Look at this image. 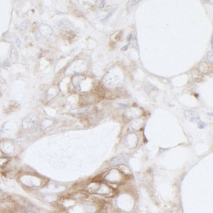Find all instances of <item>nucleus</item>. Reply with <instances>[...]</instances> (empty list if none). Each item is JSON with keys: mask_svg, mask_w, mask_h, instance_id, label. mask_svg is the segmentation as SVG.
Returning a JSON list of instances; mask_svg holds the SVG:
<instances>
[{"mask_svg": "<svg viewBox=\"0 0 213 213\" xmlns=\"http://www.w3.org/2000/svg\"><path fill=\"white\" fill-rule=\"evenodd\" d=\"M20 181L23 184L28 187H38L41 185V179L32 175H24L20 178Z\"/></svg>", "mask_w": 213, "mask_h": 213, "instance_id": "f257e3e1", "label": "nucleus"}, {"mask_svg": "<svg viewBox=\"0 0 213 213\" xmlns=\"http://www.w3.org/2000/svg\"><path fill=\"white\" fill-rule=\"evenodd\" d=\"M38 122V119L36 115H28L27 118L23 121L22 123V128L24 130H28L32 128L33 127L36 125Z\"/></svg>", "mask_w": 213, "mask_h": 213, "instance_id": "f03ea898", "label": "nucleus"}, {"mask_svg": "<svg viewBox=\"0 0 213 213\" xmlns=\"http://www.w3.org/2000/svg\"><path fill=\"white\" fill-rule=\"evenodd\" d=\"M184 115L188 120L192 121V122H197L200 121L199 116L195 112L191 111V110H186L184 112Z\"/></svg>", "mask_w": 213, "mask_h": 213, "instance_id": "7ed1b4c3", "label": "nucleus"}, {"mask_svg": "<svg viewBox=\"0 0 213 213\" xmlns=\"http://www.w3.org/2000/svg\"><path fill=\"white\" fill-rule=\"evenodd\" d=\"M128 161V159L125 156L123 155H121V156H117L112 159V161H110V165L111 166H115V165H120V164L126 163Z\"/></svg>", "mask_w": 213, "mask_h": 213, "instance_id": "20e7f679", "label": "nucleus"}, {"mask_svg": "<svg viewBox=\"0 0 213 213\" xmlns=\"http://www.w3.org/2000/svg\"><path fill=\"white\" fill-rule=\"evenodd\" d=\"M54 121L51 119H44L42 122H41V127L43 129H47V128L51 127V126L54 124Z\"/></svg>", "mask_w": 213, "mask_h": 213, "instance_id": "39448f33", "label": "nucleus"}, {"mask_svg": "<svg viewBox=\"0 0 213 213\" xmlns=\"http://www.w3.org/2000/svg\"><path fill=\"white\" fill-rule=\"evenodd\" d=\"M10 57H11V60L13 62H16L19 60V55H18V52L16 51V49L14 47H13L11 49V52H10Z\"/></svg>", "mask_w": 213, "mask_h": 213, "instance_id": "423d86ee", "label": "nucleus"}, {"mask_svg": "<svg viewBox=\"0 0 213 213\" xmlns=\"http://www.w3.org/2000/svg\"><path fill=\"white\" fill-rule=\"evenodd\" d=\"M26 213H39L38 208L33 206H28L25 209Z\"/></svg>", "mask_w": 213, "mask_h": 213, "instance_id": "0eeeda50", "label": "nucleus"}, {"mask_svg": "<svg viewBox=\"0 0 213 213\" xmlns=\"http://www.w3.org/2000/svg\"><path fill=\"white\" fill-rule=\"evenodd\" d=\"M29 24H30V22L28 20H26V21H24V22H22V24H20L18 28H19V29L20 30H24V29H26L29 26Z\"/></svg>", "mask_w": 213, "mask_h": 213, "instance_id": "6e6552de", "label": "nucleus"}, {"mask_svg": "<svg viewBox=\"0 0 213 213\" xmlns=\"http://www.w3.org/2000/svg\"><path fill=\"white\" fill-rule=\"evenodd\" d=\"M64 36L66 39H71L74 37V34L71 32H65L64 33Z\"/></svg>", "mask_w": 213, "mask_h": 213, "instance_id": "1a4fd4ad", "label": "nucleus"}, {"mask_svg": "<svg viewBox=\"0 0 213 213\" xmlns=\"http://www.w3.org/2000/svg\"><path fill=\"white\" fill-rule=\"evenodd\" d=\"M140 1H129L127 3V8L129 9L131 8V7H133V6L136 5L137 3H139Z\"/></svg>", "mask_w": 213, "mask_h": 213, "instance_id": "9d476101", "label": "nucleus"}, {"mask_svg": "<svg viewBox=\"0 0 213 213\" xmlns=\"http://www.w3.org/2000/svg\"><path fill=\"white\" fill-rule=\"evenodd\" d=\"M105 3H106L105 1H96V5L98 8H103L105 5Z\"/></svg>", "mask_w": 213, "mask_h": 213, "instance_id": "9b49d317", "label": "nucleus"}, {"mask_svg": "<svg viewBox=\"0 0 213 213\" xmlns=\"http://www.w3.org/2000/svg\"><path fill=\"white\" fill-rule=\"evenodd\" d=\"M207 57V59H208V62L211 63V64H213V51H210V52H208Z\"/></svg>", "mask_w": 213, "mask_h": 213, "instance_id": "f8f14e48", "label": "nucleus"}, {"mask_svg": "<svg viewBox=\"0 0 213 213\" xmlns=\"http://www.w3.org/2000/svg\"><path fill=\"white\" fill-rule=\"evenodd\" d=\"M16 43L17 45V46L18 47H20V44H21V40H20V39L18 37V36H16Z\"/></svg>", "mask_w": 213, "mask_h": 213, "instance_id": "ddd939ff", "label": "nucleus"}, {"mask_svg": "<svg viewBox=\"0 0 213 213\" xmlns=\"http://www.w3.org/2000/svg\"><path fill=\"white\" fill-rule=\"evenodd\" d=\"M113 13H114V11H113V12H112V13H109V14H108V15L106 16V17H105L104 19H103V20H102V21H103V22H104V21H106L108 19L109 17L112 16V14Z\"/></svg>", "mask_w": 213, "mask_h": 213, "instance_id": "4468645a", "label": "nucleus"}, {"mask_svg": "<svg viewBox=\"0 0 213 213\" xmlns=\"http://www.w3.org/2000/svg\"><path fill=\"white\" fill-rule=\"evenodd\" d=\"M121 34H122V32H119L118 33L117 36H115V39H116V40H119L121 39Z\"/></svg>", "mask_w": 213, "mask_h": 213, "instance_id": "2eb2a0df", "label": "nucleus"}, {"mask_svg": "<svg viewBox=\"0 0 213 213\" xmlns=\"http://www.w3.org/2000/svg\"><path fill=\"white\" fill-rule=\"evenodd\" d=\"M128 45H125V46L123 47H122V48H121V51H126V50H127V49H128Z\"/></svg>", "mask_w": 213, "mask_h": 213, "instance_id": "dca6fc26", "label": "nucleus"}, {"mask_svg": "<svg viewBox=\"0 0 213 213\" xmlns=\"http://www.w3.org/2000/svg\"><path fill=\"white\" fill-rule=\"evenodd\" d=\"M119 104V106H120L121 107H127V106H128V104H122V103H120V104Z\"/></svg>", "mask_w": 213, "mask_h": 213, "instance_id": "f3484780", "label": "nucleus"}, {"mask_svg": "<svg viewBox=\"0 0 213 213\" xmlns=\"http://www.w3.org/2000/svg\"><path fill=\"white\" fill-rule=\"evenodd\" d=\"M131 39H132V35L130 34V35H128V36L127 37V40H128V41H131Z\"/></svg>", "mask_w": 213, "mask_h": 213, "instance_id": "a211bd4d", "label": "nucleus"}, {"mask_svg": "<svg viewBox=\"0 0 213 213\" xmlns=\"http://www.w3.org/2000/svg\"><path fill=\"white\" fill-rule=\"evenodd\" d=\"M194 81H200V79H199V78H198V79H194Z\"/></svg>", "mask_w": 213, "mask_h": 213, "instance_id": "6ab92c4d", "label": "nucleus"}, {"mask_svg": "<svg viewBox=\"0 0 213 213\" xmlns=\"http://www.w3.org/2000/svg\"><path fill=\"white\" fill-rule=\"evenodd\" d=\"M5 63H6V62H5L3 63V65H4V66H5ZM7 66H10V64H9V63H8V64H7Z\"/></svg>", "mask_w": 213, "mask_h": 213, "instance_id": "aec40b11", "label": "nucleus"}]
</instances>
